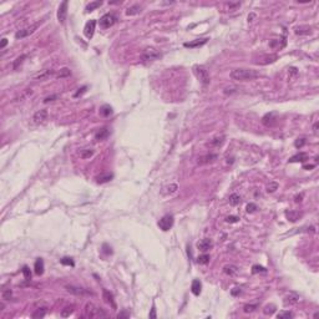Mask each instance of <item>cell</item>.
Masks as SVG:
<instances>
[{"instance_id": "obj_1", "label": "cell", "mask_w": 319, "mask_h": 319, "mask_svg": "<svg viewBox=\"0 0 319 319\" xmlns=\"http://www.w3.org/2000/svg\"><path fill=\"white\" fill-rule=\"evenodd\" d=\"M259 76V72L252 69H234L231 71V77L237 81H249Z\"/></svg>"}, {"instance_id": "obj_2", "label": "cell", "mask_w": 319, "mask_h": 319, "mask_svg": "<svg viewBox=\"0 0 319 319\" xmlns=\"http://www.w3.org/2000/svg\"><path fill=\"white\" fill-rule=\"evenodd\" d=\"M85 317L86 318H106L109 317V314L101 308V307H97L96 304L93 303H87L85 305Z\"/></svg>"}, {"instance_id": "obj_3", "label": "cell", "mask_w": 319, "mask_h": 319, "mask_svg": "<svg viewBox=\"0 0 319 319\" xmlns=\"http://www.w3.org/2000/svg\"><path fill=\"white\" fill-rule=\"evenodd\" d=\"M161 56H162V54L158 50H156L155 48H147L141 54V60L142 61H155V60L161 59Z\"/></svg>"}, {"instance_id": "obj_4", "label": "cell", "mask_w": 319, "mask_h": 319, "mask_svg": "<svg viewBox=\"0 0 319 319\" xmlns=\"http://www.w3.org/2000/svg\"><path fill=\"white\" fill-rule=\"evenodd\" d=\"M173 222H175V219H173V216H171V214H165L161 219L158 221V227L161 228L162 231H170L171 228H172V226H173Z\"/></svg>"}, {"instance_id": "obj_5", "label": "cell", "mask_w": 319, "mask_h": 319, "mask_svg": "<svg viewBox=\"0 0 319 319\" xmlns=\"http://www.w3.org/2000/svg\"><path fill=\"white\" fill-rule=\"evenodd\" d=\"M195 72H196L198 80H200L203 85H208V84H209V81H211L209 74H208V71H207L203 66H196V68H195Z\"/></svg>"}, {"instance_id": "obj_6", "label": "cell", "mask_w": 319, "mask_h": 319, "mask_svg": "<svg viewBox=\"0 0 319 319\" xmlns=\"http://www.w3.org/2000/svg\"><path fill=\"white\" fill-rule=\"evenodd\" d=\"M116 23V18L114 14H105L101 19H100V26L102 29H109L110 26H112Z\"/></svg>"}, {"instance_id": "obj_7", "label": "cell", "mask_w": 319, "mask_h": 319, "mask_svg": "<svg viewBox=\"0 0 319 319\" xmlns=\"http://www.w3.org/2000/svg\"><path fill=\"white\" fill-rule=\"evenodd\" d=\"M48 116H49V112H48L46 109L39 110V111H36V112L34 114V116H33V122H34L35 125H40V123H43V122H45V121L48 120Z\"/></svg>"}, {"instance_id": "obj_8", "label": "cell", "mask_w": 319, "mask_h": 319, "mask_svg": "<svg viewBox=\"0 0 319 319\" xmlns=\"http://www.w3.org/2000/svg\"><path fill=\"white\" fill-rule=\"evenodd\" d=\"M68 5H69V2H62L61 4H60V6H59V9H57V19H59V21L61 23V24H64L65 23V20H66V15H68Z\"/></svg>"}, {"instance_id": "obj_9", "label": "cell", "mask_w": 319, "mask_h": 319, "mask_svg": "<svg viewBox=\"0 0 319 319\" xmlns=\"http://www.w3.org/2000/svg\"><path fill=\"white\" fill-rule=\"evenodd\" d=\"M95 27H96V20L91 19L90 21L86 23L85 27H84V34L87 39H91L93 36V33H95Z\"/></svg>"}, {"instance_id": "obj_10", "label": "cell", "mask_w": 319, "mask_h": 319, "mask_svg": "<svg viewBox=\"0 0 319 319\" xmlns=\"http://www.w3.org/2000/svg\"><path fill=\"white\" fill-rule=\"evenodd\" d=\"M65 289L71 293V294H75V296H85V294H90L89 291L81 288V287H75V285H66Z\"/></svg>"}, {"instance_id": "obj_11", "label": "cell", "mask_w": 319, "mask_h": 319, "mask_svg": "<svg viewBox=\"0 0 319 319\" xmlns=\"http://www.w3.org/2000/svg\"><path fill=\"white\" fill-rule=\"evenodd\" d=\"M299 300V296L297 293H289L288 296L284 297V300H283V304L285 307H291V305H294L297 304Z\"/></svg>"}, {"instance_id": "obj_12", "label": "cell", "mask_w": 319, "mask_h": 319, "mask_svg": "<svg viewBox=\"0 0 319 319\" xmlns=\"http://www.w3.org/2000/svg\"><path fill=\"white\" fill-rule=\"evenodd\" d=\"M36 26H38V25H34V26H30V27L21 29V30H19V31H16V33H15V38H16V39L26 38L27 35H30V34H33V33H34L35 29H36Z\"/></svg>"}, {"instance_id": "obj_13", "label": "cell", "mask_w": 319, "mask_h": 319, "mask_svg": "<svg viewBox=\"0 0 319 319\" xmlns=\"http://www.w3.org/2000/svg\"><path fill=\"white\" fill-rule=\"evenodd\" d=\"M217 155L216 153H207V155H203L201 157H198V165H206V164H211L213 161L217 160Z\"/></svg>"}, {"instance_id": "obj_14", "label": "cell", "mask_w": 319, "mask_h": 319, "mask_svg": "<svg viewBox=\"0 0 319 319\" xmlns=\"http://www.w3.org/2000/svg\"><path fill=\"white\" fill-rule=\"evenodd\" d=\"M212 247H213V242H212L209 238H205V239H202V241H200V242L197 243V248H198L200 251H202V252H207V251H209Z\"/></svg>"}, {"instance_id": "obj_15", "label": "cell", "mask_w": 319, "mask_h": 319, "mask_svg": "<svg viewBox=\"0 0 319 319\" xmlns=\"http://www.w3.org/2000/svg\"><path fill=\"white\" fill-rule=\"evenodd\" d=\"M102 297H104L105 302H106V303H109V304L111 305V308H114V309H116V308H117L116 302H115V299H114V294H112L110 291L104 289V291H102Z\"/></svg>"}, {"instance_id": "obj_16", "label": "cell", "mask_w": 319, "mask_h": 319, "mask_svg": "<svg viewBox=\"0 0 319 319\" xmlns=\"http://www.w3.org/2000/svg\"><path fill=\"white\" fill-rule=\"evenodd\" d=\"M208 39H197V40H193V41H189V43H184V48H200L202 45H205L207 43Z\"/></svg>"}, {"instance_id": "obj_17", "label": "cell", "mask_w": 319, "mask_h": 319, "mask_svg": "<svg viewBox=\"0 0 319 319\" xmlns=\"http://www.w3.org/2000/svg\"><path fill=\"white\" fill-rule=\"evenodd\" d=\"M294 33L297 35H308L312 33V27L308 25H302V26H297L294 29Z\"/></svg>"}, {"instance_id": "obj_18", "label": "cell", "mask_w": 319, "mask_h": 319, "mask_svg": "<svg viewBox=\"0 0 319 319\" xmlns=\"http://www.w3.org/2000/svg\"><path fill=\"white\" fill-rule=\"evenodd\" d=\"M308 158H309L308 153H305V152H300V153L294 155L293 157H291L289 162H304V161H307Z\"/></svg>"}, {"instance_id": "obj_19", "label": "cell", "mask_w": 319, "mask_h": 319, "mask_svg": "<svg viewBox=\"0 0 319 319\" xmlns=\"http://www.w3.org/2000/svg\"><path fill=\"white\" fill-rule=\"evenodd\" d=\"M285 217L288 218L291 222H296L302 217V213L299 211H287L285 212Z\"/></svg>"}, {"instance_id": "obj_20", "label": "cell", "mask_w": 319, "mask_h": 319, "mask_svg": "<svg viewBox=\"0 0 319 319\" xmlns=\"http://www.w3.org/2000/svg\"><path fill=\"white\" fill-rule=\"evenodd\" d=\"M201 289H202V284L198 279H195L192 282V285H191V291L195 296H200L201 294Z\"/></svg>"}, {"instance_id": "obj_21", "label": "cell", "mask_w": 319, "mask_h": 319, "mask_svg": "<svg viewBox=\"0 0 319 319\" xmlns=\"http://www.w3.org/2000/svg\"><path fill=\"white\" fill-rule=\"evenodd\" d=\"M51 75H54V71H52V70H44V71L39 72L38 75H35L34 79H35V80H48Z\"/></svg>"}, {"instance_id": "obj_22", "label": "cell", "mask_w": 319, "mask_h": 319, "mask_svg": "<svg viewBox=\"0 0 319 319\" xmlns=\"http://www.w3.org/2000/svg\"><path fill=\"white\" fill-rule=\"evenodd\" d=\"M34 269H35V273L38 276H41L44 273V261L41 258H38L35 261V264H34Z\"/></svg>"}, {"instance_id": "obj_23", "label": "cell", "mask_w": 319, "mask_h": 319, "mask_svg": "<svg viewBox=\"0 0 319 319\" xmlns=\"http://www.w3.org/2000/svg\"><path fill=\"white\" fill-rule=\"evenodd\" d=\"M109 135H110V131L106 129V127H104V129H101L96 135H95V140H97V141H102V140L107 139V137H109Z\"/></svg>"}, {"instance_id": "obj_24", "label": "cell", "mask_w": 319, "mask_h": 319, "mask_svg": "<svg viewBox=\"0 0 319 319\" xmlns=\"http://www.w3.org/2000/svg\"><path fill=\"white\" fill-rule=\"evenodd\" d=\"M46 312H48V308L46 307H41V308H38L34 313H33V318H35V319H39V318H44L45 317V314H46Z\"/></svg>"}, {"instance_id": "obj_25", "label": "cell", "mask_w": 319, "mask_h": 319, "mask_svg": "<svg viewBox=\"0 0 319 319\" xmlns=\"http://www.w3.org/2000/svg\"><path fill=\"white\" fill-rule=\"evenodd\" d=\"M112 177H114L112 173H102V175H100V176L96 177V181H97L99 183H106V182L111 181Z\"/></svg>"}, {"instance_id": "obj_26", "label": "cell", "mask_w": 319, "mask_h": 319, "mask_svg": "<svg viewBox=\"0 0 319 319\" xmlns=\"http://www.w3.org/2000/svg\"><path fill=\"white\" fill-rule=\"evenodd\" d=\"M101 5H102V2H100V0H97V2H91L90 4H87V6H86V11H87V13L93 11L95 9L100 8Z\"/></svg>"}, {"instance_id": "obj_27", "label": "cell", "mask_w": 319, "mask_h": 319, "mask_svg": "<svg viewBox=\"0 0 319 319\" xmlns=\"http://www.w3.org/2000/svg\"><path fill=\"white\" fill-rule=\"evenodd\" d=\"M223 142H225V136H219V137L213 139V140L209 142V145L213 146V147H219V146L223 145Z\"/></svg>"}, {"instance_id": "obj_28", "label": "cell", "mask_w": 319, "mask_h": 319, "mask_svg": "<svg viewBox=\"0 0 319 319\" xmlns=\"http://www.w3.org/2000/svg\"><path fill=\"white\" fill-rule=\"evenodd\" d=\"M100 114H101L102 116H105V117L110 116V115L112 114L111 106H110V105H104V106H101V107H100Z\"/></svg>"}, {"instance_id": "obj_29", "label": "cell", "mask_w": 319, "mask_h": 319, "mask_svg": "<svg viewBox=\"0 0 319 319\" xmlns=\"http://www.w3.org/2000/svg\"><path fill=\"white\" fill-rule=\"evenodd\" d=\"M241 203V196L237 193H233L230 196V205L231 206H238Z\"/></svg>"}, {"instance_id": "obj_30", "label": "cell", "mask_w": 319, "mask_h": 319, "mask_svg": "<svg viewBox=\"0 0 319 319\" xmlns=\"http://www.w3.org/2000/svg\"><path fill=\"white\" fill-rule=\"evenodd\" d=\"M140 11H141V6L140 5H134V6H130L126 10V15H136Z\"/></svg>"}, {"instance_id": "obj_31", "label": "cell", "mask_w": 319, "mask_h": 319, "mask_svg": "<svg viewBox=\"0 0 319 319\" xmlns=\"http://www.w3.org/2000/svg\"><path fill=\"white\" fill-rule=\"evenodd\" d=\"M277 318L278 319H289V318H293V313L289 310H283L277 314Z\"/></svg>"}, {"instance_id": "obj_32", "label": "cell", "mask_w": 319, "mask_h": 319, "mask_svg": "<svg viewBox=\"0 0 319 319\" xmlns=\"http://www.w3.org/2000/svg\"><path fill=\"white\" fill-rule=\"evenodd\" d=\"M92 155H93V150L92 148H86V150H82L80 152V157L81 158H90Z\"/></svg>"}, {"instance_id": "obj_33", "label": "cell", "mask_w": 319, "mask_h": 319, "mask_svg": "<svg viewBox=\"0 0 319 319\" xmlns=\"http://www.w3.org/2000/svg\"><path fill=\"white\" fill-rule=\"evenodd\" d=\"M60 263L62 266H70V267H74L75 266V262L72 261V258H69V257H64L60 259Z\"/></svg>"}, {"instance_id": "obj_34", "label": "cell", "mask_w": 319, "mask_h": 319, "mask_svg": "<svg viewBox=\"0 0 319 319\" xmlns=\"http://www.w3.org/2000/svg\"><path fill=\"white\" fill-rule=\"evenodd\" d=\"M25 59H26V55H21V56H19V57L14 61V65H13L14 70H18V69H19V66L24 62V60H25Z\"/></svg>"}, {"instance_id": "obj_35", "label": "cell", "mask_w": 319, "mask_h": 319, "mask_svg": "<svg viewBox=\"0 0 319 319\" xmlns=\"http://www.w3.org/2000/svg\"><path fill=\"white\" fill-rule=\"evenodd\" d=\"M209 256L208 254H201V256L197 258V263L198 264H207L208 262H209Z\"/></svg>"}, {"instance_id": "obj_36", "label": "cell", "mask_w": 319, "mask_h": 319, "mask_svg": "<svg viewBox=\"0 0 319 319\" xmlns=\"http://www.w3.org/2000/svg\"><path fill=\"white\" fill-rule=\"evenodd\" d=\"M70 75H71V71H70L68 68H64V69L60 70V72H59V75H57V79H64V77H68V76H70Z\"/></svg>"}, {"instance_id": "obj_37", "label": "cell", "mask_w": 319, "mask_h": 319, "mask_svg": "<svg viewBox=\"0 0 319 319\" xmlns=\"http://www.w3.org/2000/svg\"><path fill=\"white\" fill-rule=\"evenodd\" d=\"M223 272H225L226 274H228V276H233V274L237 273V268L234 266H227V267H225Z\"/></svg>"}, {"instance_id": "obj_38", "label": "cell", "mask_w": 319, "mask_h": 319, "mask_svg": "<svg viewBox=\"0 0 319 319\" xmlns=\"http://www.w3.org/2000/svg\"><path fill=\"white\" fill-rule=\"evenodd\" d=\"M266 272H267V269L264 267H262V266H257L256 264V266L252 267V273H254V274H256V273H266Z\"/></svg>"}, {"instance_id": "obj_39", "label": "cell", "mask_w": 319, "mask_h": 319, "mask_svg": "<svg viewBox=\"0 0 319 319\" xmlns=\"http://www.w3.org/2000/svg\"><path fill=\"white\" fill-rule=\"evenodd\" d=\"M274 310H276V307L273 304H271V305H266V308L263 309V313L266 315H272L274 313Z\"/></svg>"}, {"instance_id": "obj_40", "label": "cell", "mask_w": 319, "mask_h": 319, "mask_svg": "<svg viewBox=\"0 0 319 319\" xmlns=\"http://www.w3.org/2000/svg\"><path fill=\"white\" fill-rule=\"evenodd\" d=\"M257 308H258V304H246L244 308H243V310H244L246 313H251V312H253V310H256Z\"/></svg>"}, {"instance_id": "obj_41", "label": "cell", "mask_w": 319, "mask_h": 319, "mask_svg": "<svg viewBox=\"0 0 319 319\" xmlns=\"http://www.w3.org/2000/svg\"><path fill=\"white\" fill-rule=\"evenodd\" d=\"M72 310H74V308H72V307H66L65 309H62V310H61V317H62V318L69 317V315L72 313Z\"/></svg>"}, {"instance_id": "obj_42", "label": "cell", "mask_w": 319, "mask_h": 319, "mask_svg": "<svg viewBox=\"0 0 319 319\" xmlns=\"http://www.w3.org/2000/svg\"><path fill=\"white\" fill-rule=\"evenodd\" d=\"M23 274H24V277H25L26 280H30V279H31V272H30V269H29L27 266H24V267H23Z\"/></svg>"}, {"instance_id": "obj_43", "label": "cell", "mask_w": 319, "mask_h": 319, "mask_svg": "<svg viewBox=\"0 0 319 319\" xmlns=\"http://www.w3.org/2000/svg\"><path fill=\"white\" fill-rule=\"evenodd\" d=\"M277 188H278V183H277V182H271V183L268 184V187H267V192H268V193H273Z\"/></svg>"}, {"instance_id": "obj_44", "label": "cell", "mask_w": 319, "mask_h": 319, "mask_svg": "<svg viewBox=\"0 0 319 319\" xmlns=\"http://www.w3.org/2000/svg\"><path fill=\"white\" fill-rule=\"evenodd\" d=\"M305 145V139H298L296 142H294V146L296 147H303Z\"/></svg>"}, {"instance_id": "obj_45", "label": "cell", "mask_w": 319, "mask_h": 319, "mask_svg": "<svg viewBox=\"0 0 319 319\" xmlns=\"http://www.w3.org/2000/svg\"><path fill=\"white\" fill-rule=\"evenodd\" d=\"M166 189H167V193H173V192H176V189H177V184L172 183V184H170Z\"/></svg>"}, {"instance_id": "obj_46", "label": "cell", "mask_w": 319, "mask_h": 319, "mask_svg": "<svg viewBox=\"0 0 319 319\" xmlns=\"http://www.w3.org/2000/svg\"><path fill=\"white\" fill-rule=\"evenodd\" d=\"M129 317H130V312H127V310H122L121 313L117 314V318H118V319H121V318H129Z\"/></svg>"}, {"instance_id": "obj_47", "label": "cell", "mask_w": 319, "mask_h": 319, "mask_svg": "<svg viewBox=\"0 0 319 319\" xmlns=\"http://www.w3.org/2000/svg\"><path fill=\"white\" fill-rule=\"evenodd\" d=\"M238 217L237 216H228L227 218H226V221L228 222V223H236V222H238Z\"/></svg>"}, {"instance_id": "obj_48", "label": "cell", "mask_w": 319, "mask_h": 319, "mask_svg": "<svg viewBox=\"0 0 319 319\" xmlns=\"http://www.w3.org/2000/svg\"><path fill=\"white\" fill-rule=\"evenodd\" d=\"M10 297H11V291H10V289H6V291L3 292V299H4V300L10 299Z\"/></svg>"}, {"instance_id": "obj_49", "label": "cell", "mask_w": 319, "mask_h": 319, "mask_svg": "<svg viewBox=\"0 0 319 319\" xmlns=\"http://www.w3.org/2000/svg\"><path fill=\"white\" fill-rule=\"evenodd\" d=\"M256 209H257V206L254 205V203H249V205L247 206V212H248V213H252V212H254Z\"/></svg>"}, {"instance_id": "obj_50", "label": "cell", "mask_w": 319, "mask_h": 319, "mask_svg": "<svg viewBox=\"0 0 319 319\" xmlns=\"http://www.w3.org/2000/svg\"><path fill=\"white\" fill-rule=\"evenodd\" d=\"M85 91H86V86H84V87L79 89V91H77V92H76V93L74 95V96H75V97H79V96H80V95H81V93H84Z\"/></svg>"}, {"instance_id": "obj_51", "label": "cell", "mask_w": 319, "mask_h": 319, "mask_svg": "<svg viewBox=\"0 0 319 319\" xmlns=\"http://www.w3.org/2000/svg\"><path fill=\"white\" fill-rule=\"evenodd\" d=\"M57 97H59V96H57V95H51V96H48V97H46V99H45V100H44V102H49V101H54V100H55V99H57Z\"/></svg>"}, {"instance_id": "obj_52", "label": "cell", "mask_w": 319, "mask_h": 319, "mask_svg": "<svg viewBox=\"0 0 319 319\" xmlns=\"http://www.w3.org/2000/svg\"><path fill=\"white\" fill-rule=\"evenodd\" d=\"M102 248H104V252H105L106 254H111V253H112L111 247H109L107 244H104V246H102Z\"/></svg>"}, {"instance_id": "obj_53", "label": "cell", "mask_w": 319, "mask_h": 319, "mask_svg": "<svg viewBox=\"0 0 319 319\" xmlns=\"http://www.w3.org/2000/svg\"><path fill=\"white\" fill-rule=\"evenodd\" d=\"M148 317H150V318H152V319H155V318L157 317V315H156V309H155V305L152 307V309H151V313L148 314Z\"/></svg>"}, {"instance_id": "obj_54", "label": "cell", "mask_w": 319, "mask_h": 319, "mask_svg": "<svg viewBox=\"0 0 319 319\" xmlns=\"http://www.w3.org/2000/svg\"><path fill=\"white\" fill-rule=\"evenodd\" d=\"M231 293H232V296H237V294H239V293H241V288H234Z\"/></svg>"}, {"instance_id": "obj_55", "label": "cell", "mask_w": 319, "mask_h": 319, "mask_svg": "<svg viewBox=\"0 0 319 319\" xmlns=\"http://www.w3.org/2000/svg\"><path fill=\"white\" fill-rule=\"evenodd\" d=\"M6 44H8V39H3L2 40V45H0V49H4L6 46Z\"/></svg>"}, {"instance_id": "obj_56", "label": "cell", "mask_w": 319, "mask_h": 319, "mask_svg": "<svg viewBox=\"0 0 319 319\" xmlns=\"http://www.w3.org/2000/svg\"><path fill=\"white\" fill-rule=\"evenodd\" d=\"M317 129H318V122H317V123H314V127H313L314 132H317Z\"/></svg>"}, {"instance_id": "obj_57", "label": "cell", "mask_w": 319, "mask_h": 319, "mask_svg": "<svg viewBox=\"0 0 319 319\" xmlns=\"http://www.w3.org/2000/svg\"><path fill=\"white\" fill-rule=\"evenodd\" d=\"M300 198H302V196H297V197H296V202H300V201H302Z\"/></svg>"}]
</instances>
